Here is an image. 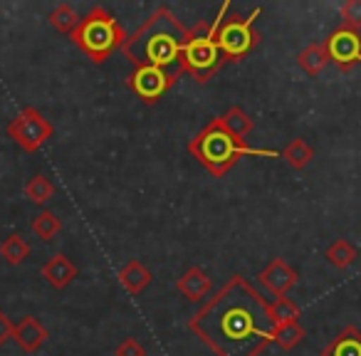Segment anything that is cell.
<instances>
[{"label":"cell","instance_id":"5b68a950","mask_svg":"<svg viewBox=\"0 0 361 356\" xmlns=\"http://www.w3.org/2000/svg\"><path fill=\"white\" fill-rule=\"evenodd\" d=\"M223 60H226V55L216 42L213 27L201 25L196 32H191L186 47H183L180 67H183V72H191L198 82H206L223 65Z\"/></svg>","mask_w":361,"mask_h":356},{"label":"cell","instance_id":"9a60e30c","mask_svg":"<svg viewBox=\"0 0 361 356\" xmlns=\"http://www.w3.org/2000/svg\"><path fill=\"white\" fill-rule=\"evenodd\" d=\"M119 282H121V287L129 292V295H141V292L149 287L151 272L141 260H129L119 270Z\"/></svg>","mask_w":361,"mask_h":356},{"label":"cell","instance_id":"cb8c5ba5","mask_svg":"<svg viewBox=\"0 0 361 356\" xmlns=\"http://www.w3.org/2000/svg\"><path fill=\"white\" fill-rule=\"evenodd\" d=\"M305 339V329H302L300 321H287V324H277L272 331V341H275L280 349L290 351L295 349L300 341Z\"/></svg>","mask_w":361,"mask_h":356},{"label":"cell","instance_id":"7402d4cb","mask_svg":"<svg viewBox=\"0 0 361 356\" xmlns=\"http://www.w3.org/2000/svg\"><path fill=\"white\" fill-rule=\"evenodd\" d=\"M0 257L8 265H20L30 257V245L25 243V238L20 235H8L6 240L0 243Z\"/></svg>","mask_w":361,"mask_h":356},{"label":"cell","instance_id":"7a4b0ae2","mask_svg":"<svg viewBox=\"0 0 361 356\" xmlns=\"http://www.w3.org/2000/svg\"><path fill=\"white\" fill-rule=\"evenodd\" d=\"M188 37L191 32L171 16L169 8H161L124 42V55L136 67L154 65L180 75L183 72L180 55H183Z\"/></svg>","mask_w":361,"mask_h":356},{"label":"cell","instance_id":"83f0119b","mask_svg":"<svg viewBox=\"0 0 361 356\" xmlns=\"http://www.w3.org/2000/svg\"><path fill=\"white\" fill-rule=\"evenodd\" d=\"M13 331H16V324L6 314H0V346L6 344L8 339H13Z\"/></svg>","mask_w":361,"mask_h":356},{"label":"cell","instance_id":"4316f807","mask_svg":"<svg viewBox=\"0 0 361 356\" xmlns=\"http://www.w3.org/2000/svg\"><path fill=\"white\" fill-rule=\"evenodd\" d=\"M114 356H146V349L134 336H126V339H121L119 344H116Z\"/></svg>","mask_w":361,"mask_h":356},{"label":"cell","instance_id":"44dd1931","mask_svg":"<svg viewBox=\"0 0 361 356\" xmlns=\"http://www.w3.org/2000/svg\"><path fill=\"white\" fill-rule=\"evenodd\" d=\"M282 159H285L295 171H302L312 159H314V149H312L305 139H292L290 144L285 146V151H282Z\"/></svg>","mask_w":361,"mask_h":356},{"label":"cell","instance_id":"4fadbf2b","mask_svg":"<svg viewBox=\"0 0 361 356\" xmlns=\"http://www.w3.org/2000/svg\"><path fill=\"white\" fill-rule=\"evenodd\" d=\"M176 290L186 297L188 302H201L203 297L211 295L213 282L201 267H188V270L178 277V282H176Z\"/></svg>","mask_w":361,"mask_h":356},{"label":"cell","instance_id":"e0dca14e","mask_svg":"<svg viewBox=\"0 0 361 356\" xmlns=\"http://www.w3.org/2000/svg\"><path fill=\"white\" fill-rule=\"evenodd\" d=\"M221 124L226 126L228 134H233L240 141H245L247 136L252 134V119L245 114V109H240V106H231V109L221 116Z\"/></svg>","mask_w":361,"mask_h":356},{"label":"cell","instance_id":"30bf717a","mask_svg":"<svg viewBox=\"0 0 361 356\" xmlns=\"http://www.w3.org/2000/svg\"><path fill=\"white\" fill-rule=\"evenodd\" d=\"M257 280H260V285L265 287L270 295L285 297L287 292L297 285V270L287 265L282 257H275V260L267 262V267L257 275Z\"/></svg>","mask_w":361,"mask_h":356},{"label":"cell","instance_id":"9c48e42d","mask_svg":"<svg viewBox=\"0 0 361 356\" xmlns=\"http://www.w3.org/2000/svg\"><path fill=\"white\" fill-rule=\"evenodd\" d=\"M176 72H169L164 67H154V65H141L131 72L129 77V87L139 99L144 102H159L166 94L171 85L176 82Z\"/></svg>","mask_w":361,"mask_h":356},{"label":"cell","instance_id":"277c9868","mask_svg":"<svg viewBox=\"0 0 361 356\" xmlns=\"http://www.w3.org/2000/svg\"><path fill=\"white\" fill-rule=\"evenodd\" d=\"M72 40L94 62H104L116 47L124 45L126 35L111 13L104 8H92L90 16L82 18L80 27L72 32Z\"/></svg>","mask_w":361,"mask_h":356},{"label":"cell","instance_id":"5bb4252c","mask_svg":"<svg viewBox=\"0 0 361 356\" xmlns=\"http://www.w3.org/2000/svg\"><path fill=\"white\" fill-rule=\"evenodd\" d=\"M319 356H361V331L356 326H344Z\"/></svg>","mask_w":361,"mask_h":356},{"label":"cell","instance_id":"603a6c76","mask_svg":"<svg viewBox=\"0 0 361 356\" xmlns=\"http://www.w3.org/2000/svg\"><path fill=\"white\" fill-rule=\"evenodd\" d=\"M52 193H55V186H52V181L45 173H35L25 183V198L30 203H35V206H45L52 198Z\"/></svg>","mask_w":361,"mask_h":356},{"label":"cell","instance_id":"d6986e66","mask_svg":"<svg viewBox=\"0 0 361 356\" xmlns=\"http://www.w3.org/2000/svg\"><path fill=\"white\" fill-rule=\"evenodd\" d=\"M30 228H32V233H35L40 240H45V243H50V240H55L57 235H60V231H62V221L55 216L52 211H40V213H35V218L30 221Z\"/></svg>","mask_w":361,"mask_h":356},{"label":"cell","instance_id":"2e32d148","mask_svg":"<svg viewBox=\"0 0 361 356\" xmlns=\"http://www.w3.org/2000/svg\"><path fill=\"white\" fill-rule=\"evenodd\" d=\"M297 65H300L310 77L322 75V70L329 65V55H326L324 42H312V45H307L305 50L297 55Z\"/></svg>","mask_w":361,"mask_h":356},{"label":"cell","instance_id":"7c38bea8","mask_svg":"<svg viewBox=\"0 0 361 356\" xmlns=\"http://www.w3.org/2000/svg\"><path fill=\"white\" fill-rule=\"evenodd\" d=\"M13 339H16V344L25 354H32V351H37L47 341V329L42 326V321H37V317H23L16 324Z\"/></svg>","mask_w":361,"mask_h":356},{"label":"cell","instance_id":"6da1fadb","mask_svg":"<svg viewBox=\"0 0 361 356\" xmlns=\"http://www.w3.org/2000/svg\"><path fill=\"white\" fill-rule=\"evenodd\" d=\"M188 326L216 356H260L275 331L270 305L240 275L231 277Z\"/></svg>","mask_w":361,"mask_h":356},{"label":"cell","instance_id":"8fae6325","mask_svg":"<svg viewBox=\"0 0 361 356\" xmlns=\"http://www.w3.org/2000/svg\"><path fill=\"white\" fill-rule=\"evenodd\" d=\"M40 275L47 280V285L52 290H65L72 280L77 277V265L65 255V252H57L52 255L45 265L40 267Z\"/></svg>","mask_w":361,"mask_h":356},{"label":"cell","instance_id":"8992f818","mask_svg":"<svg viewBox=\"0 0 361 356\" xmlns=\"http://www.w3.org/2000/svg\"><path fill=\"white\" fill-rule=\"evenodd\" d=\"M257 16H260V8H255V13H250L247 18L231 16V18H223L216 25H211L223 55L231 57V60H240V57H245L257 45V32L252 27Z\"/></svg>","mask_w":361,"mask_h":356},{"label":"cell","instance_id":"ffe728a7","mask_svg":"<svg viewBox=\"0 0 361 356\" xmlns=\"http://www.w3.org/2000/svg\"><path fill=\"white\" fill-rule=\"evenodd\" d=\"M80 23H82V18L77 16V11L70 3H60V6L50 13V25L55 27L57 32H65V35H72V32L80 27Z\"/></svg>","mask_w":361,"mask_h":356},{"label":"cell","instance_id":"52a82bcc","mask_svg":"<svg viewBox=\"0 0 361 356\" xmlns=\"http://www.w3.org/2000/svg\"><path fill=\"white\" fill-rule=\"evenodd\" d=\"M8 134H11V139L16 141L23 151L32 154V151H37L52 136V124L37 109L25 106V109L8 124Z\"/></svg>","mask_w":361,"mask_h":356},{"label":"cell","instance_id":"3957f363","mask_svg":"<svg viewBox=\"0 0 361 356\" xmlns=\"http://www.w3.org/2000/svg\"><path fill=\"white\" fill-rule=\"evenodd\" d=\"M188 151L196 156L198 164H203L213 176H226L238 164L243 154H247L245 141L228 134L221 119H213L196 134V139L188 144Z\"/></svg>","mask_w":361,"mask_h":356},{"label":"cell","instance_id":"ba28073f","mask_svg":"<svg viewBox=\"0 0 361 356\" xmlns=\"http://www.w3.org/2000/svg\"><path fill=\"white\" fill-rule=\"evenodd\" d=\"M329 62H334L341 72H351L361 62V32L339 25L324 40Z\"/></svg>","mask_w":361,"mask_h":356},{"label":"cell","instance_id":"484cf974","mask_svg":"<svg viewBox=\"0 0 361 356\" xmlns=\"http://www.w3.org/2000/svg\"><path fill=\"white\" fill-rule=\"evenodd\" d=\"M341 20L344 27H351L356 32L361 30V0H346L341 6Z\"/></svg>","mask_w":361,"mask_h":356},{"label":"cell","instance_id":"ac0fdd59","mask_svg":"<svg viewBox=\"0 0 361 356\" xmlns=\"http://www.w3.org/2000/svg\"><path fill=\"white\" fill-rule=\"evenodd\" d=\"M324 255H326V260H329V265L339 267V270H346V267L356 262L359 252H356V247L351 245L346 238H336V240L331 243L329 247H326Z\"/></svg>","mask_w":361,"mask_h":356},{"label":"cell","instance_id":"d4e9b609","mask_svg":"<svg viewBox=\"0 0 361 356\" xmlns=\"http://www.w3.org/2000/svg\"><path fill=\"white\" fill-rule=\"evenodd\" d=\"M272 321L277 324H287V321H300V307L290 300V297H277L270 305Z\"/></svg>","mask_w":361,"mask_h":356}]
</instances>
